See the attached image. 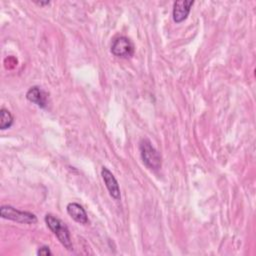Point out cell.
<instances>
[{"mask_svg":"<svg viewBox=\"0 0 256 256\" xmlns=\"http://www.w3.org/2000/svg\"><path fill=\"white\" fill-rule=\"evenodd\" d=\"M45 222L49 229L54 233V235L58 238L60 243L67 249L73 250V245L70 237V232L67 225L61 221L59 218L55 217L52 214H47L45 216Z\"/></svg>","mask_w":256,"mask_h":256,"instance_id":"obj_1","label":"cell"},{"mask_svg":"<svg viewBox=\"0 0 256 256\" xmlns=\"http://www.w3.org/2000/svg\"><path fill=\"white\" fill-rule=\"evenodd\" d=\"M140 155L145 166L151 170H158L161 168V155L160 153L153 147L151 142L144 138L140 141L139 144Z\"/></svg>","mask_w":256,"mask_h":256,"instance_id":"obj_2","label":"cell"},{"mask_svg":"<svg viewBox=\"0 0 256 256\" xmlns=\"http://www.w3.org/2000/svg\"><path fill=\"white\" fill-rule=\"evenodd\" d=\"M0 216L4 219L25 224H34L37 222V217L33 213L27 211H20L9 205L1 206Z\"/></svg>","mask_w":256,"mask_h":256,"instance_id":"obj_3","label":"cell"},{"mask_svg":"<svg viewBox=\"0 0 256 256\" xmlns=\"http://www.w3.org/2000/svg\"><path fill=\"white\" fill-rule=\"evenodd\" d=\"M111 53L119 58H130L134 54V45L129 38L119 36L112 42Z\"/></svg>","mask_w":256,"mask_h":256,"instance_id":"obj_4","label":"cell"},{"mask_svg":"<svg viewBox=\"0 0 256 256\" xmlns=\"http://www.w3.org/2000/svg\"><path fill=\"white\" fill-rule=\"evenodd\" d=\"M101 176L103 178V181L106 185V188L109 192V194L116 200L120 199V188L119 184L115 178V176L112 174V172L105 166L101 169Z\"/></svg>","mask_w":256,"mask_h":256,"instance_id":"obj_5","label":"cell"},{"mask_svg":"<svg viewBox=\"0 0 256 256\" xmlns=\"http://www.w3.org/2000/svg\"><path fill=\"white\" fill-rule=\"evenodd\" d=\"M193 4H194V1L192 0H179L174 2L173 11H172L173 20L176 23H180L184 21L187 18Z\"/></svg>","mask_w":256,"mask_h":256,"instance_id":"obj_6","label":"cell"},{"mask_svg":"<svg viewBox=\"0 0 256 256\" xmlns=\"http://www.w3.org/2000/svg\"><path fill=\"white\" fill-rule=\"evenodd\" d=\"M67 213L70 215V217L75 220L76 222L80 224H87L88 223V217L85 209L76 202H71L66 207Z\"/></svg>","mask_w":256,"mask_h":256,"instance_id":"obj_7","label":"cell"},{"mask_svg":"<svg viewBox=\"0 0 256 256\" xmlns=\"http://www.w3.org/2000/svg\"><path fill=\"white\" fill-rule=\"evenodd\" d=\"M46 96H47L46 93L37 86H33V87L29 88V90L26 93V98L30 102L35 103L37 106H39L41 108H45L47 105V97Z\"/></svg>","mask_w":256,"mask_h":256,"instance_id":"obj_8","label":"cell"},{"mask_svg":"<svg viewBox=\"0 0 256 256\" xmlns=\"http://www.w3.org/2000/svg\"><path fill=\"white\" fill-rule=\"evenodd\" d=\"M0 128L1 130H5L7 128H10L13 124V116L10 113V111H8L5 108H2L0 111Z\"/></svg>","mask_w":256,"mask_h":256,"instance_id":"obj_9","label":"cell"},{"mask_svg":"<svg viewBox=\"0 0 256 256\" xmlns=\"http://www.w3.org/2000/svg\"><path fill=\"white\" fill-rule=\"evenodd\" d=\"M37 254L38 255H43V256H48V255H51L52 252L50 251L49 247L48 246H42L38 249L37 251Z\"/></svg>","mask_w":256,"mask_h":256,"instance_id":"obj_10","label":"cell"},{"mask_svg":"<svg viewBox=\"0 0 256 256\" xmlns=\"http://www.w3.org/2000/svg\"><path fill=\"white\" fill-rule=\"evenodd\" d=\"M37 4H39V5H45V4H49L50 2L49 1H46V2H36Z\"/></svg>","mask_w":256,"mask_h":256,"instance_id":"obj_11","label":"cell"}]
</instances>
